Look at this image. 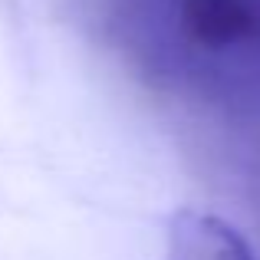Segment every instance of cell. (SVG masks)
Instances as JSON below:
<instances>
[{
    "label": "cell",
    "mask_w": 260,
    "mask_h": 260,
    "mask_svg": "<svg viewBox=\"0 0 260 260\" xmlns=\"http://www.w3.org/2000/svg\"><path fill=\"white\" fill-rule=\"evenodd\" d=\"M178 46L217 63L260 59V0H142Z\"/></svg>",
    "instance_id": "6da1fadb"
},
{
    "label": "cell",
    "mask_w": 260,
    "mask_h": 260,
    "mask_svg": "<svg viewBox=\"0 0 260 260\" xmlns=\"http://www.w3.org/2000/svg\"><path fill=\"white\" fill-rule=\"evenodd\" d=\"M161 260H257V257L228 221L198 208H181L168 221L165 257Z\"/></svg>",
    "instance_id": "7a4b0ae2"
}]
</instances>
